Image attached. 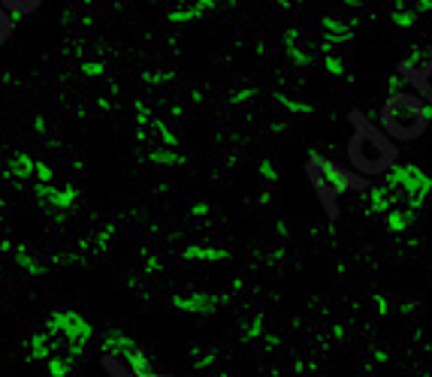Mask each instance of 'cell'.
Returning <instances> with one entry per match:
<instances>
[{
  "label": "cell",
  "instance_id": "3",
  "mask_svg": "<svg viewBox=\"0 0 432 377\" xmlns=\"http://www.w3.org/2000/svg\"><path fill=\"white\" fill-rule=\"evenodd\" d=\"M308 178H312V187L317 191V199L327 208L330 217H336V199H342V193L348 191H363L369 181L357 178L351 169H342V166L323 160V157H312L306 166Z\"/></svg>",
  "mask_w": 432,
  "mask_h": 377
},
{
  "label": "cell",
  "instance_id": "4",
  "mask_svg": "<svg viewBox=\"0 0 432 377\" xmlns=\"http://www.w3.org/2000/svg\"><path fill=\"white\" fill-rule=\"evenodd\" d=\"M402 75H405L408 82H411L414 94H418L420 100L432 109V58L423 60V64H418V66L402 64Z\"/></svg>",
  "mask_w": 432,
  "mask_h": 377
},
{
  "label": "cell",
  "instance_id": "6",
  "mask_svg": "<svg viewBox=\"0 0 432 377\" xmlns=\"http://www.w3.org/2000/svg\"><path fill=\"white\" fill-rule=\"evenodd\" d=\"M12 27H15V21H12V15L0 6V45H3L6 40L12 36Z\"/></svg>",
  "mask_w": 432,
  "mask_h": 377
},
{
  "label": "cell",
  "instance_id": "2",
  "mask_svg": "<svg viewBox=\"0 0 432 377\" xmlns=\"http://www.w3.org/2000/svg\"><path fill=\"white\" fill-rule=\"evenodd\" d=\"M432 121V109L420 100L414 90L390 94L381 106V133L393 142H414L427 133Z\"/></svg>",
  "mask_w": 432,
  "mask_h": 377
},
{
  "label": "cell",
  "instance_id": "1",
  "mask_svg": "<svg viewBox=\"0 0 432 377\" xmlns=\"http://www.w3.org/2000/svg\"><path fill=\"white\" fill-rule=\"evenodd\" d=\"M351 124H354V133H351V142H348V169L363 181L390 172L399 160L396 142L387 139L381 133V127H375L360 112H351Z\"/></svg>",
  "mask_w": 432,
  "mask_h": 377
},
{
  "label": "cell",
  "instance_id": "5",
  "mask_svg": "<svg viewBox=\"0 0 432 377\" xmlns=\"http://www.w3.org/2000/svg\"><path fill=\"white\" fill-rule=\"evenodd\" d=\"M0 6H3V10L10 12V15H27V12H36V10H40V3H36V0H30V3H15V0H3Z\"/></svg>",
  "mask_w": 432,
  "mask_h": 377
}]
</instances>
